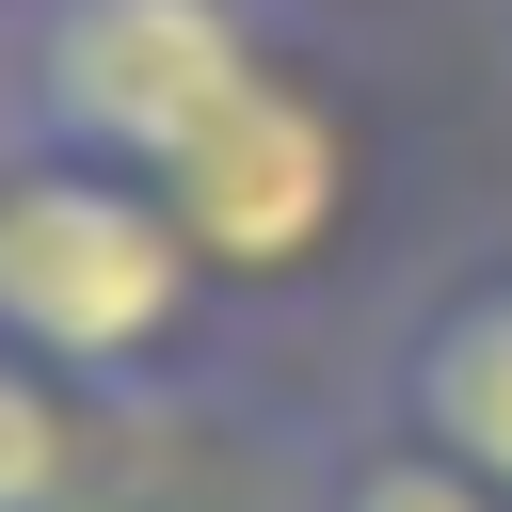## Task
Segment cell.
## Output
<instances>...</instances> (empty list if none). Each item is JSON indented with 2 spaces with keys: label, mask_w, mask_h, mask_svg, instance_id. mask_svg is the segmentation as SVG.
Returning <instances> with one entry per match:
<instances>
[{
  "label": "cell",
  "mask_w": 512,
  "mask_h": 512,
  "mask_svg": "<svg viewBox=\"0 0 512 512\" xmlns=\"http://www.w3.org/2000/svg\"><path fill=\"white\" fill-rule=\"evenodd\" d=\"M224 320H240L224 272L144 176L0 144V336L48 384H80L96 416H160L224 368Z\"/></svg>",
  "instance_id": "cell-1"
},
{
  "label": "cell",
  "mask_w": 512,
  "mask_h": 512,
  "mask_svg": "<svg viewBox=\"0 0 512 512\" xmlns=\"http://www.w3.org/2000/svg\"><path fill=\"white\" fill-rule=\"evenodd\" d=\"M144 192L192 224V256L224 272V304H304V288H336L352 224H368V112H352L336 48H320L304 16H272V48L224 80V112H208Z\"/></svg>",
  "instance_id": "cell-2"
},
{
  "label": "cell",
  "mask_w": 512,
  "mask_h": 512,
  "mask_svg": "<svg viewBox=\"0 0 512 512\" xmlns=\"http://www.w3.org/2000/svg\"><path fill=\"white\" fill-rule=\"evenodd\" d=\"M272 16L288 0H32L0 16V144L160 176L224 112V80L272 48Z\"/></svg>",
  "instance_id": "cell-3"
},
{
  "label": "cell",
  "mask_w": 512,
  "mask_h": 512,
  "mask_svg": "<svg viewBox=\"0 0 512 512\" xmlns=\"http://www.w3.org/2000/svg\"><path fill=\"white\" fill-rule=\"evenodd\" d=\"M368 416L512 496V240L448 256L432 288H400V320L368 352Z\"/></svg>",
  "instance_id": "cell-4"
},
{
  "label": "cell",
  "mask_w": 512,
  "mask_h": 512,
  "mask_svg": "<svg viewBox=\"0 0 512 512\" xmlns=\"http://www.w3.org/2000/svg\"><path fill=\"white\" fill-rule=\"evenodd\" d=\"M96 432H112V416L0 336V512H96V496H112V448H96Z\"/></svg>",
  "instance_id": "cell-5"
},
{
  "label": "cell",
  "mask_w": 512,
  "mask_h": 512,
  "mask_svg": "<svg viewBox=\"0 0 512 512\" xmlns=\"http://www.w3.org/2000/svg\"><path fill=\"white\" fill-rule=\"evenodd\" d=\"M304 512H512V496H496V480H464L448 448H416V432H384V416H368V432H336V448L304 464Z\"/></svg>",
  "instance_id": "cell-6"
},
{
  "label": "cell",
  "mask_w": 512,
  "mask_h": 512,
  "mask_svg": "<svg viewBox=\"0 0 512 512\" xmlns=\"http://www.w3.org/2000/svg\"><path fill=\"white\" fill-rule=\"evenodd\" d=\"M288 16H336V0H288Z\"/></svg>",
  "instance_id": "cell-7"
},
{
  "label": "cell",
  "mask_w": 512,
  "mask_h": 512,
  "mask_svg": "<svg viewBox=\"0 0 512 512\" xmlns=\"http://www.w3.org/2000/svg\"><path fill=\"white\" fill-rule=\"evenodd\" d=\"M96 512H128V496H96Z\"/></svg>",
  "instance_id": "cell-8"
},
{
  "label": "cell",
  "mask_w": 512,
  "mask_h": 512,
  "mask_svg": "<svg viewBox=\"0 0 512 512\" xmlns=\"http://www.w3.org/2000/svg\"><path fill=\"white\" fill-rule=\"evenodd\" d=\"M0 16H32V0H0Z\"/></svg>",
  "instance_id": "cell-9"
}]
</instances>
